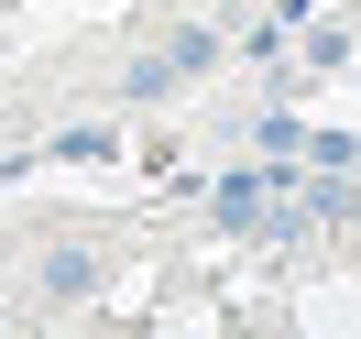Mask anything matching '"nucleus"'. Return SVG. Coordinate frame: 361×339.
I'll return each mask as SVG.
<instances>
[{
  "instance_id": "f257e3e1",
  "label": "nucleus",
  "mask_w": 361,
  "mask_h": 339,
  "mask_svg": "<svg viewBox=\"0 0 361 339\" xmlns=\"http://www.w3.org/2000/svg\"><path fill=\"white\" fill-rule=\"evenodd\" d=\"M208 66H219V23H186L176 44H154V55L121 66V110H154V99H176L186 77H208Z\"/></svg>"
},
{
  "instance_id": "f03ea898",
  "label": "nucleus",
  "mask_w": 361,
  "mask_h": 339,
  "mask_svg": "<svg viewBox=\"0 0 361 339\" xmlns=\"http://www.w3.org/2000/svg\"><path fill=\"white\" fill-rule=\"evenodd\" d=\"M33 285H44V307H88V295H99V252H44Z\"/></svg>"
}]
</instances>
